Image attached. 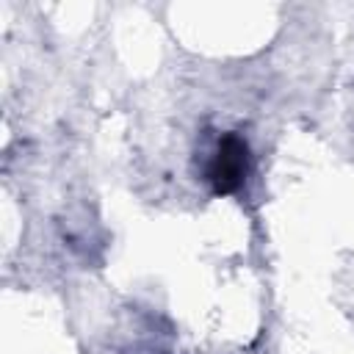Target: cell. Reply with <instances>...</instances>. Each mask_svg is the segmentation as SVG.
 <instances>
[{
  "mask_svg": "<svg viewBox=\"0 0 354 354\" xmlns=\"http://www.w3.org/2000/svg\"><path fill=\"white\" fill-rule=\"evenodd\" d=\"M246 166H249V149L246 141L235 133H227L218 141V149L207 166V180L213 185L216 194H232L241 188L243 177H246Z\"/></svg>",
  "mask_w": 354,
  "mask_h": 354,
  "instance_id": "cell-1",
  "label": "cell"
}]
</instances>
